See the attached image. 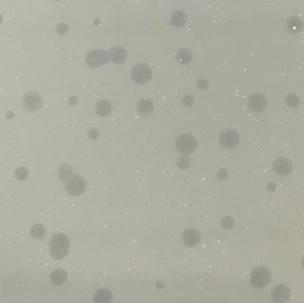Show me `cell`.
I'll return each mask as SVG.
<instances>
[{"label":"cell","instance_id":"4fadbf2b","mask_svg":"<svg viewBox=\"0 0 304 303\" xmlns=\"http://www.w3.org/2000/svg\"><path fill=\"white\" fill-rule=\"evenodd\" d=\"M109 53L111 59L114 63L116 64L123 63L127 56L125 50L119 46L112 47Z\"/></svg>","mask_w":304,"mask_h":303},{"label":"cell","instance_id":"e0dca14e","mask_svg":"<svg viewBox=\"0 0 304 303\" xmlns=\"http://www.w3.org/2000/svg\"><path fill=\"white\" fill-rule=\"evenodd\" d=\"M95 110L99 115L105 116L111 113L112 110V106L108 101L100 100L98 101L96 104Z\"/></svg>","mask_w":304,"mask_h":303},{"label":"cell","instance_id":"ba28073f","mask_svg":"<svg viewBox=\"0 0 304 303\" xmlns=\"http://www.w3.org/2000/svg\"><path fill=\"white\" fill-rule=\"evenodd\" d=\"M23 105L29 112L34 111L41 106L42 101L40 96L34 92L30 91L23 94L22 97Z\"/></svg>","mask_w":304,"mask_h":303},{"label":"cell","instance_id":"7402d4cb","mask_svg":"<svg viewBox=\"0 0 304 303\" xmlns=\"http://www.w3.org/2000/svg\"><path fill=\"white\" fill-rule=\"evenodd\" d=\"M284 101L288 106L291 108H295L299 105L300 99L296 94L291 93L286 97Z\"/></svg>","mask_w":304,"mask_h":303},{"label":"cell","instance_id":"5bb4252c","mask_svg":"<svg viewBox=\"0 0 304 303\" xmlns=\"http://www.w3.org/2000/svg\"><path fill=\"white\" fill-rule=\"evenodd\" d=\"M113 299V295L111 291L106 289H101L97 291L94 294V302L109 303Z\"/></svg>","mask_w":304,"mask_h":303},{"label":"cell","instance_id":"2e32d148","mask_svg":"<svg viewBox=\"0 0 304 303\" xmlns=\"http://www.w3.org/2000/svg\"><path fill=\"white\" fill-rule=\"evenodd\" d=\"M187 17L186 13L182 11H177L172 13L170 21L174 26L180 27L184 25L187 22Z\"/></svg>","mask_w":304,"mask_h":303},{"label":"cell","instance_id":"4dcf8cb0","mask_svg":"<svg viewBox=\"0 0 304 303\" xmlns=\"http://www.w3.org/2000/svg\"><path fill=\"white\" fill-rule=\"evenodd\" d=\"M7 116L8 117H9V118H12L14 117V115L12 113V112H9L8 113Z\"/></svg>","mask_w":304,"mask_h":303},{"label":"cell","instance_id":"9a60e30c","mask_svg":"<svg viewBox=\"0 0 304 303\" xmlns=\"http://www.w3.org/2000/svg\"><path fill=\"white\" fill-rule=\"evenodd\" d=\"M53 284L55 286L60 285L64 284L68 278L66 271L62 268H57L53 271L50 276Z\"/></svg>","mask_w":304,"mask_h":303},{"label":"cell","instance_id":"cb8c5ba5","mask_svg":"<svg viewBox=\"0 0 304 303\" xmlns=\"http://www.w3.org/2000/svg\"><path fill=\"white\" fill-rule=\"evenodd\" d=\"M234 223L233 219L230 216L223 217L221 220V224L223 228L226 230H229L232 228Z\"/></svg>","mask_w":304,"mask_h":303},{"label":"cell","instance_id":"d6986e66","mask_svg":"<svg viewBox=\"0 0 304 303\" xmlns=\"http://www.w3.org/2000/svg\"><path fill=\"white\" fill-rule=\"evenodd\" d=\"M153 108L152 102L149 99H142L138 103V109L143 114H149L152 111Z\"/></svg>","mask_w":304,"mask_h":303},{"label":"cell","instance_id":"5b68a950","mask_svg":"<svg viewBox=\"0 0 304 303\" xmlns=\"http://www.w3.org/2000/svg\"><path fill=\"white\" fill-rule=\"evenodd\" d=\"M86 58L87 63L93 67L107 63L111 59L109 53L104 50L90 51L86 54Z\"/></svg>","mask_w":304,"mask_h":303},{"label":"cell","instance_id":"ffe728a7","mask_svg":"<svg viewBox=\"0 0 304 303\" xmlns=\"http://www.w3.org/2000/svg\"><path fill=\"white\" fill-rule=\"evenodd\" d=\"M72 168L70 165L64 164L60 166L58 172V178L62 180H67L71 176Z\"/></svg>","mask_w":304,"mask_h":303},{"label":"cell","instance_id":"30bf717a","mask_svg":"<svg viewBox=\"0 0 304 303\" xmlns=\"http://www.w3.org/2000/svg\"><path fill=\"white\" fill-rule=\"evenodd\" d=\"M273 302L277 303H284L289 299L290 290L286 285L279 284L275 285L271 294Z\"/></svg>","mask_w":304,"mask_h":303},{"label":"cell","instance_id":"277c9868","mask_svg":"<svg viewBox=\"0 0 304 303\" xmlns=\"http://www.w3.org/2000/svg\"><path fill=\"white\" fill-rule=\"evenodd\" d=\"M152 71L149 66L144 63L135 65L131 71V76L136 83L142 84L147 83L152 78Z\"/></svg>","mask_w":304,"mask_h":303},{"label":"cell","instance_id":"f546056e","mask_svg":"<svg viewBox=\"0 0 304 303\" xmlns=\"http://www.w3.org/2000/svg\"><path fill=\"white\" fill-rule=\"evenodd\" d=\"M76 101V98L75 97L72 96L70 99L69 103L70 105H73L75 104Z\"/></svg>","mask_w":304,"mask_h":303},{"label":"cell","instance_id":"8fae6325","mask_svg":"<svg viewBox=\"0 0 304 303\" xmlns=\"http://www.w3.org/2000/svg\"><path fill=\"white\" fill-rule=\"evenodd\" d=\"M272 168L277 174L281 176L287 175L292 169V164L290 160L284 157L277 158L273 163Z\"/></svg>","mask_w":304,"mask_h":303},{"label":"cell","instance_id":"83f0119b","mask_svg":"<svg viewBox=\"0 0 304 303\" xmlns=\"http://www.w3.org/2000/svg\"><path fill=\"white\" fill-rule=\"evenodd\" d=\"M218 175L220 179H224L227 177V172L226 171L222 169L218 173Z\"/></svg>","mask_w":304,"mask_h":303},{"label":"cell","instance_id":"7c38bea8","mask_svg":"<svg viewBox=\"0 0 304 303\" xmlns=\"http://www.w3.org/2000/svg\"><path fill=\"white\" fill-rule=\"evenodd\" d=\"M201 237L199 232L196 229L189 228L185 230L182 236L183 242L186 247H193L199 242Z\"/></svg>","mask_w":304,"mask_h":303},{"label":"cell","instance_id":"603a6c76","mask_svg":"<svg viewBox=\"0 0 304 303\" xmlns=\"http://www.w3.org/2000/svg\"><path fill=\"white\" fill-rule=\"evenodd\" d=\"M28 174V170L26 167L21 166L16 169L15 172V176L18 180L23 181L26 179Z\"/></svg>","mask_w":304,"mask_h":303},{"label":"cell","instance_id":"ac0fdd59","mask_svg":"<svg viewBox=\"0 0 304 303\" xmlns=\"http://www.w3.org/2000/svg\"><path fill=\"white\" fill-rule=\"evenodd\" d=\"M175 57L179 63L182 64H185L191 61L193 55L189 49L182 48L178 50Z\"/></svg>","mask_w":304,"mask_h":303},{"label":"cell","instance_id":"484cf974","mask_svg":"<svg viewBox=\"0 0 304 303\" xmlns=\"http://www.w3.org/2000/svg\"><path fill=\"white\" fill-rule=\"evenodd\" d=\"M190 161L189 158L186 157H182L180 158L178 161V165L181 168H187L190 164Z\"/></svg>","mask_w":304,"mask_h":303},{"label":"cell","instance_id":"8992f818","mask_svg":"<svg viewBox=\"0 0 304 303\" xmlns=\"http://www.w3.org/2000/svg\"><path fill=\"white\" fill-rule=\"evenodd\" d=\"M86 188V182L82 177L75 175L71 177L67 181L65 189L70 194L78 196L85 191Z\"/></svg>","mask_w":304,"mask_h":303},{"label":"cell","instance_id":"f1b7e54d","mask_svg":"<svg viewBox=\"0 0 304 303\" xmlns=\"http://www.w3.org/2000/svg\"><path fill=\"white\" fill-rule=\"evenodd\" d=\"M267 188L270 191H274L276 189V185L274 183H270L267 184Z\"/></svg>","mask_w":304,"mask_h":303},{"label":"cell","instance_id":"52a82bcc","mask_svg":"<svg viewBox=\"0 0 304 303\" xmlns=\"http://www.w3.org/2000/svg\"><path fill=\"white\" fill-rule=\"evenodd\" d=\"M220 142L221 145L224 148L230 149L236 147L239 142V136L234 130L226 129L220 134Z\"/></svg>","mask_w":304,"mask_h":303},{"label":"cell","instance_id":"7a4b0ae2","mask_svg":"<svg viewBox=\"0 0 304 303\" xmlns=\"http://www.w3.org/2000/svg\"><path fill=\"white\" fill-rule=\"evenodd\" d=\"M251 281L255 288H260L269 284L271 281L272 274L266 267L258 266L253 268L250 274Z\"/></svg>","mask_w":304,"mask_h":303},{"label":"cell","instance_id":"9c48e42d","mask_svg":"<svg viewBox=\"0 0 304 303\" xmlns=\"http://www.w3.org/2000/svg\"><path fill=\"white\" fill-rule=\"evenodd\" d=\"M267 103V100L264 96L260 94L254 93L249 97L248 106L251 111L257 113L263 111Z\"/></svg>","mask_w":304,"mask_h":303},{"label":"cell","instance_id":"3957f363","mask_svg":"<svg viewBox=\"0 0 304 303\" xmlns=\"http://www.w3.org/2000/svg\"><path fill=\"white\" fill-rule=\"evenodd\" d=\"M176 145L180 153L189 155L192 154L196 151L198 143L196 139L192 135L184 134L177 137Z\"/></svg>","mask_w":304,"mask_h":303},{"label":"cell","instance_id":"6da1fadb","mask_svg":"<svg viewBox=\"0 0 304 303\" xmlns=\"http://www.w3.org/2000/svg\"><path fill=\"white\" fill-rule=\"evenodd\" d=\"M70 246L69 239L64 234L58 233L51 240L49 249L51 256L55 259L61 260L68 253Z\"/></svg>","mask_w":304,"mask_h":303},{"label":"cell","instance_id":"4316f807","mask_svg":"<svg viewBox=\"0 0 304 303\" xmlns=\"http://www.w3.org/2000/svg\"><path fill=\"white\" fill-rule=\"evenodd\" d=\"M88 135L90 138L95 139L98 137L99 136V134L96 129L93 128L90 131Z\"/></svg>","mask_w":304,"mask_h":303},{"label":"cell","instance_id":"d4e9b609","mask_svg":"<svg viewBox=\"0 0 304 303\" xmlns=\"http://www.w3.org/2000/svg\"><path fill=\"white\" fill-rule=\"evenodd\" d=\"M68 29L67 25L64 23H58L56 26V32L59 34H64L68 31Z\"/></svg>","mask_w":304,"mask_h":303},{"label":"cell","instance_id":"44dd1931","mask_svg":"<svg viewBox=\"0 0 304 303\" xmlns=\"http://www.w3.org/2000/svg\"><path fill=\"white\" fill-rule=\"evenodd\" d=\"M31 236L34 238L38 239L43 238L45 235L46 230L43 225L37 224L32 226L30 229Z\"/></svg>","mask_w":304,"mask_h":303}]
</instances>
